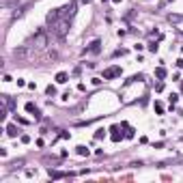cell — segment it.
<instances>
[{
  "instance_id": "obj_26",
  "label": "cell",
  "mask_w": 183,
  "mask_h": 183,
  "mask_svg": "<svg viewBox=\"0 0 183 183\" xmlns=\"http://www.w3.org/2000/svg\"><path fill=\"white\" fill-rule=\"evenodd\" d=\"M80 2H82V4H90L93 0H80Z\"/></svg>"
},
{
  "instance_id": "obj_20",
  "label": "cell",
  "mask_w": 183,
  "mask_h": 183,
  "mask_svg": "<svg viewBox=\"0 0 183 183\" xmlns=\"http://www.w3.org/2000/svg\"><path fill=\"white\" fill-rule=\"evenodd\" d=\"M155 112H157V114H164V106L157 101V104H155Z\"/></svg>"
},
{
  "instance_id": "obj_5",
  "label": "cell",
  "mask_w": 183,
  "mask_h": 183,
  "mask_svg": "<svg viewBox=\"0 0 183 183\" xmlns=\"http://www.w3.org/2000/svg\"><path fill=\"white\" fill-rule=\"evenodd\" d=\"M48 175H50V179H69V177H73V172H62V170H48Z\"/></svg>"
},
{
  "instance_id": "obj_16",
  "label": "cell",
  "mask_w": 183,
  "mask_h": 183,
  "mask_svg": "<svg viewBox=\"0 0 183 183\" xmlns=\"http://www.w3.org/2000/svg\"><path fill=\"white\" fill-rule=\"evenodd\" d=\"M104 136H106V129H97L93 138H95V140H99V138H104Z\"/></svg>"
},
{
  "instance_id": "obj_24",
  "label": "cell",
  "mask_w": 183,
  "mask_h": 183,
  "mask_svg": "<svg viewBox=\"0 0 183 183\" xmlns=\"http://www.w3.org/2000/svg\"><path fill=\"white\" fill-rule=\"evenodd\" d=\"M20 140H22V142H30V136H28V134H22Z\"/></svg>"
},
{
  "instance_id": "obj_9",
  "label": "cell",
  "mask_w": 183,
  "mask_h": 183,
  "mask_svg": "<svg viewBox=\"0 0 183 183\" xmlns=\"http://www.w3.org/2000/svg\"><path fill=\"white\" fill-rule=\"evenodd\" d=\"M168 22H170V24H181V22H183V15H179V13H170V15H168Z\"/></svg>"
},
{
  "instance_id": "obj_15",
  "label": "cell",
  "mask_w": 183,
  "mask_h": 183,
  "mask_svg": "<svg viewBox=\"0 0 183 183\" xmlns=\"http://www.w3.org/2000/svg\"><path fill=\"white\" fill-rule=\"evenodd\" d=\"M9 166H11V168H22V166H24V159H15V162L9 164Z\"/></svg>"
},
{
  "instance_id": "obj_10",
  "label": "cell",
  "mask_w": 183,
  "mask_h": 183,
  "mask_svg": "<svg viewBox=\"0 0 183 183\" xmlns=\"http://www.w3.org/2000/svg\"><path fill=\"white\" fill-rule=\"evenodd\" d=\"M67 80H69V76H67L65 71H58V73H56V82H58V84H65Z\"/></svg>"
},
{
  "instance_id": "obj_21",
  "label": "cell",
  "mask_w": 183,
  "mask_h": 183,
  "mask_svg": "<svg viewBox=\"0 0 183 183\" xmlns=\"http://www.w3.org/2000/svg\"><path fill=\"white\" fill-rule=\"evenodd\" d=\"M177 99H179V95H175V93H172V95L168 97V101H170L172 106H175V104H177Z\"/></svg>"
},
{
  "instance_id": "obj_6",
  "label": "cell",
  "mask_w": 183,
  "mask_h": 183,
  "mask_svg": "<svg viewBox=\"0 0 183 183\" xmlns=\"http://www.w3.org/2000/svg\"><path fill=\"white\" fill-rule=\"evenodd\" d=\"M99 52H101V41H99V39H95V41L84 50V54H99Z\"/></svg>"
},
{
  "instance_id": "obj_18",
  "label": "cell",
  "mask_w": 183,
  "mask_h": 183,
  "mask_svg": "<svg viewBox=\"0 0 183 183\" xmlns=\"http://www.w3.org/2000/svg\"><path fill=\"white\" fill-rule=\"evenodd\" d=\"M157 48H159V45H157V41H153V43H149V52H157Z\"/></svg>"
},
{
  "instance_id": "obj_23",
  "label": "cell",
  "mask_w": 183,
  "mask_h": 183,
  "mask_svg": "<svg viewBox=\"0 0 183 183\" xmlns=\"http://www.w3.org/2000/svg\"><path fill=\"white\" fill-rule=\"evenodd\" d=\"M123 54H127V50H116V52L112 54V56H123Z\"/></svg>"
},
{
  "instance_id": "obj_17",
  "label": "cell",
  "mask_w": 183,
  "mask_h": 183,
  "mask_svg": "<svg viewBox=\"0 0 183 183\" xmlns=\"http://www.w3.org/2000/svg\"><path fill=\"white\" fill-rule=\"evenodd\" d=\"M45 93H48V95H52V97H54V95H56V86H52V84H50L48 88H45Z\"/></svg>"
},
{
  "instance_id": "obj_22",
  "label": "cell",
  "mask_w": 183,
  "mask_h": 183,
  "mask_svg": "<svg viewBox=\"0 0 183 183\" xmlns=\"http://www.w3.org/2000/svg\"><path fill=\"white\" fill-rule=\"evenodd\" d=\"M155 90H157V93H162V90H164V82H157V84H155Z\"/></svg>"
},
{
  "instance_id": "obj_7",
  "label": "cell",
  "mask_w": 183,
  "mask_h": 183,
  "mask_svg": "<svg viewBox=\"0 0 183 183\" xmlns=\"http://www.w3.org/2000/svg\"><path fill=\"white\" fill-rule=\"evenodd\" d=\"M110 132H112V134H110V138H112L114 142H118V140L125 136V134L121 132V125H112V127H110Z\"/></svg>"
},
{
  "instance_id": "obj_13",
  "label": "cell",
  "mask_w": 183,
  "mask_h": 183,
  "mask_svg": "<svg viewBox=\"0 0 183 183\" xmlns=\"http://www.w3.org/2000/svg\"><path fill=\"white\" fill-rule=\"evenodd\" d=\"M155 76H157L159 80H164V78H166V69H164V67H157V69H155Z\"/></svg>"
},
{
  "instance_id": "obj_3",
  "label": "cell",
  "mask_w": 183,
  "mask_h": 183,
  "mask_svg": "<svg viewBox=\"0 0 183 183\" xmlns=\"http://www.w3.org/2000/svg\"><path fill=\"white\" fill-rule=\"evenodd\" d=\"M13 56H15L17 60L28 58V56H30V45H20V48H15V50H13Z\"/></svg>"
},
{
  "instance_id": "obj_1",
  "label": "cell",
  "mask_w": 183,
  "mask_h": 183,
  "mask_svg": "<svg viewBox=\"0 0 183 183\" xmlns=\"http://www.w3.org/2000/svg\"><path fill=\"white\" fill-rule=\"evenodd\" d=\"M69 28H71V20H67V17H62V20H58L54 26H50L52 35L56 37L58 41H65V37L69 35Z\"/></svg>"
},
{
  "instance_id": "obj_12",
  "label": "cell",
  "mask_w": 183,
  "mask_h": 183,
  "mask_svg": "<svg viewBox=\"0 0 183 183\" xmlns=\"http://www.w3.org/2000/svg\"><path fill=\"white\" fill-rule=\"evenodd\" d=\"M140 80H144L142 73H138V76H132L129 80H125V86H127V84H132V82H140Z\"/></svg>"
},
{
  "instance_id": "obj_11",
  "label": "cell",
  "mask_w": 183,
  "mask_h": 183,
  "mask_svg": "<svg viewBox=\"0 0 183 183\" xmlns=\"http://www.w3.org/2000/svg\"><path fill=\"white\" fill-rule=\"evenodd\" d=\"M7 136L15 138V136H17V127H15V125H7Z\"/></svg>"
},
{
  "instance_id": "obj_4",
  "label": "cell",
  "mask_w": 183,
  "mask_h": 183,
  "mask_svg": "<svg viewBox=\"0 0 183 183\" xmlns=\"http://www.w3.org/2000/svg\"><path fill=\"white\" fill-rule=\"evenodd\" d=\"M118 76H121V67H118V65L108 67V69L104 71V80H112V78H118Z\"/></svg>"
},
{
  "instance_id": "obj_19",
  "label": "cell",
  "mask_w": 183,
  "mask_h": 183,
  "mask_svg": "<svg viewBox=\"0 0 183 183\" xmlns=\"http://www.w3.org/2000/svg\"><path fill=\"white\" fill-rule=\"evenodd\" d=\"M136 136V132L132 129V127H127V132H125V138H134Z\"/></svg>"
},
{
  "instance_id": "obj_14",
  "label": "cell",
  "mask_w": 183,
  "mask_h": 183,
  "mask_svg": "<svg viewBox=\"0 0 183 183\" xmlns=\"http://www.w3.org/2000/svg\"><path fill=\"white\" fill-rule=\"evenodd\" d=\"M76 153L78 155H88V149H86L84 144H80V146H76Z\"/></svg>"
},
{
  "instance_id": "obj_2",
  "label": "cell",
  "mask_w": 183,
  "mask_h": 183,
  "mask_svg": "<svg viewBox=\"0 0 183 183\" xmlns=\"http://www.w3.org/2000/svg\"><path fill=\"white\" fill-rule=\"evenodd\" d=\"M32 45H35L37 50H43L45 45H48V32H45L43 28H39V30L35 32V37H32Z\"/></svg>"
},
{
  "instance_id": "obj_25",
  "label": "cell",
  "mask_w": 183,
  "mask_h": 183,
  "mask_svg": "<svg viewBox=\"0 0 183 183\" xmlns=\"http://www.w3.org/2000/svg\"><path fill=\"white\" fill-rule=\"evenodd\" d=\"M177 67H183V58H179V60H177Z\"/></svg>"
},
{
  "instance_id": "obj_8",
  "label": "cell",
  "mask_w": 183,
  "mask_h": 183,
  "mask_svg": "<svg viewBox=\"0 0 183 183\" xmlns=\"http://www.w3.org/2000/svg\"><path fill=\"white\" fill-rule=\"evenodd\" d=\"M26 112H30V114H35V118H37V121H39V118H41V112H39V108H37L32 101H28V104H26Z\"/></svg>"
}]
</instances>
